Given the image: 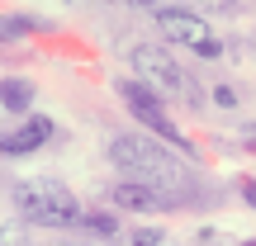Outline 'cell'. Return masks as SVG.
Segmentation results:
<instances>
[{
	"label": "cell",
	"instance_id": "8992f818",
	"mask_svg": "<svg viewBox=\"0 0 256 246\" xmlns=\"http://www.w3.org/2000/svg\"><path fill=\"white\" fill-rule=\"evenodd\" d=\"M110 204H114V209H124V213H166V209H180L176 194H162V190H152V185H133V180L114 185V190H110Z\"/></svg>",
	"mask_w": 256,
	"mask_h": 246
},
{
	"label": "cell",
	"instance_id": "6da1fadb",
	"mask_svg": "<svg viewBox=\"0 0 256 246\" xmlns=\"http://www.w3.org/2000/svg\"><path fill=\"white\" fill-rule=\"evenodd\" d=\"M104 156H110V166L124 180L152 185L162 194H176L180 204L190 199V175H185V166L171 156V147L162 137H152V133H114L104 142Z\"/></svg>",
	"mask_w": 256,
	"mask_h": 246
},
{
	"label": "cell",
	"instance_id": "5bb4252c",
	"mask_svg": "<svg viewBox=\"0 0 256 246\" xmlns=\"http://www.w3.org/2000/svg\"><path fill=\"white\" fill-rule=\"evenodd\" d=\"M57 246H90V242H57Z\"/></svg>",
	"mask_w": 256,
	"mask_h": 246
},
{
	"label": "cell",
	"instance_id": "7c38bea8",
	"mask_svg": "<svg viewBox=\"0 0 256 246\" xmlns=\"http://www.w3.org/2000/svg\"><path fill=\"white\" fill-rule=\"evenodd\" d=\"M242 199H247L252 209H256V180H242Z\"/></svg>",
	"mask_w": 256,
	"mask_h": 246
},
{
	"label": "cell",
	"instance_id": "52a82bcc",
	"mask_svg": "<svg viewBox=\"0 0 256 246\" xmlns=\"http://www.w3.org/2000/svg\"><path fill=\"white\" fill-rule=\"evenodd\" d=\"M48 137H52V119H43V114H28V119L10 123L5 133H0V152H5V156H24V152H38Z\"/></svg>",
	"mask_w": 256,
	"mask_h": 246
},
{
	"label": "cell",
	"instance_id": "5b68a950",
	"mask_svg": "<svg viewBox=\"0 0 256 246\" xmlns=\"http://www.w3.org/2000/svg\"><path fill=\"white\" fill-rule=\"evenodd\" d=\"M114 90H119V100L128 104V114H133L138 123L147 128L152 137H162L171 152H185V156H194V142L180 133V128L171 123V114H166V104H162V95L152 90V85H142V81H114Z\"/></svg>",
	"mask_w": 256,
	"mask_h": 246
},
{
	"label": "cell",
	"instance_id": "7a4b0ae2",
	"mask_svg": "<svg viewBox=\"0 0 256 246\" xmlns=\"http://www.w3.org/2000/svg\"><path fill=\"white\" fill-rule=\"evenodd\" d=\"M14 209L28 228H81V218H86L81 199L52 175L14 180Z\"/></svg>",
	"mask_w": 256,
	"mask_h": 246
},
{
	"label": "cell",
	"instance_id": "3957f363",
	"mask_svg": "<svg viewBox=\"0 0 256 246\" xmlns=\"http://www.w3.org/2000/svg\"><path fill=\"white\" fill-rule=\"evenodd\" d=\"M128 66L138 71V81L152 85L156 95H171V100H185V104H200V85L194 76L166 52L162 43H133L128 47Z\"/></svg>",
	"mask_w": 256,
	"mask_h": 246
},
{
	"label": "cell",
	"instance_id": "277c9868",
	"mask_svg": "<svg viewBox=\"0 0 256 246\" xmlns=\"http://www.w3.org/2000/svg\"><path fill=\"white\" fill-rule=\"evenodd\" d=\"M152 19H156V33H162L166 43L185 47V52L204 57V62L223 57V33H214L209 19H204L200 9H185V5H152Z\"/></svg>",
	"mask_w": 256,
	"mask_h": 246
},
{
	"label": "cell",
	"instance_id": "8fae6325",
	"mask_svg": "<svg viewBox=\"0 0 256 246\" xmlns=\"http://www.w3.org/2000/svg\"><path fill=\"white\" fill-rule=\"evenodd\" d=\"M214 100H218V104H238V95H232L228 85H218V90H214Z\"/></svg>",
	"mask_w": 256,
	"mask_h": 246
},
{
	"label": "cell",
	"instance_id": "4fadbf2b",
	"mask_svg": "<svg viewBox=\"0 0 256 246\" xmlns=\"http://www.w3.org/2000/svg\"><path fill=\"white\" fill-rule=\"evenodd\" d=\"M247 142H256V123H252V128H247Z\"/></svg>",
	"mask_w": 256,
	"mask_h": 246
},
{
	"label": "cell",
	"instance_id": "9a60e30c",
	"mask_svg": "<svg viewBox=\"0 0 256 246\" xmlns=\"http://www.w3.org/2000/svg\"><path fill=\"white\" fill-rule=\"evenodd\" d=\"M242 246H256V242H242Z\"/></svg>",
	"mask_w": 256,
	"mask_h": 246
},
{
	"label": "cell",
	"instance_id": "30bf717a",
	"mask_svg": "<svg viewBox=\"0 0 256 246\" xmlns=\"http://www.w3.org/2000/svg\"><path fill=\"white\" fill-rule=\"evenodd\" d=\"M162 242H166V232L156 228V223H152V228H133V232H128V246H162Z\"/></svg>",
	"mask_w": 256,
	"mask_h": 246
},
{
	"label": "cell",
	"instance_id": "ba28073f",
	"mask_svg": "<svg viewBox=\"0 0 256 246\" xmlns=\"http://www.w3.org/2000/svg\"><path fill=\"white\" fill-rule=\"evenodd\" d=\"M0 95H5V109H10V114H24V119L34 114V100H38V95H34V85H28V81H19V76H5Z\"/></svg>",
	"mask_w": 256,
	"mask_h": 246
},
{
	"label": "cell",
	"instance_id": "9c48e42d",
	"mask_svg": "<svg viewBox=\"0 0 256 246\" xmlns=\"http://www.w3.org/2000/svg\"><path fill=\"white\" fill-rule=\"evenodd\" d=\"M81 228L86 232H90V237H128V232H124V223L119 218H114V213H86V218H81Z\"/></svg>",
	"mask_w": 256,
	"mask_h": 246
}]
</instances>
